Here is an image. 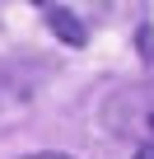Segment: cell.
Wrapping results in <instances>:
<instances>
[{
	"mask_svg": "<svg viewBox=\"0 0 154 159\" xmlns=\"http://www.w3.org/2000/svg\"><path fill=\"white\" fill-rule=\"evenodd\" d=\"M47 24H51V33H56L61 42H70V47H84V42H89L84 24L75 19L70 10H56V5H47Z\"/></svg>",
	"mask_w": 154,
	"mask_h": 159,
	"instance_id": "7a4b0ae2",
	"label": "cell"
},
{
	"mask_svg": "<svg viewBox=\"0 0 154 159\" xmlns=\"http://www.w3.org/2000/svg\"><path fill=\"white\" fill-rule=\"evenodd\" d=\"M103 126L117 140H135V145H154V80L140 84H121L103 98L98 108Z\"/></svg>",
	"mask_w": 154,
	"mask_h": 159,
	"instance_id": "6da1fadb",
	"label": "cell"
},
{
	"mask_svg": "<svg viewBox=\"0 0 154 159\" xmlns=\"http://www.w3.org/2000/svg\"><path fill=\"white\" fill-rule=\"evenodd\" d=\"M28 159H70V154H56V150H42V154H28Z\"/></svg>",
	"mask_w": 154,
	"mask_h": 159,
	"instance_id": "277c9868",
	"label": "cell"
},
{
	"mask_svg": "<svg viewBox=\"0 0 154 159\" xmlns=\"http://www.w3.org/2000/svg\"><path fill=\"white\" fill-rule=\"evenodd\" d=\"M131 159H154V145H135V154Z\"/></svg>",
	"mask_w": 154,
	"mask_h": 159,
	"instance_id": "3957f363",
	"label": "cell"
}]
</instances>
